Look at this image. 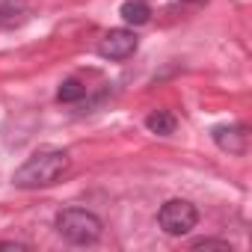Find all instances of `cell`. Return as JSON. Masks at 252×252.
Segmentation results:
<instances>
[{"instance_id": "cell-1", "label": "cell", "mask_w": 252, "mask_h": 252, "mask_svg": "<svg viewBox=\"0 0 252 252\" xmlns=\"http://www.w3.org/2000/svg\"><path fill=\"white\" fill-rule=\"evenodd\" d=\"M68 163H71L68 152H63V149H45V152H36L33 158H27V160L15 169L12 181H15V187H21V190L51 187V184H57V181L65 175Z\"/></svg>"}, {"instance_id": "cell-2", "label": "cell", "mask_w": 252, "mask_h": 252, "mask_svg": "<svg viewBox=\"0 0 252 252\" xmlns=\"http://www.w3.org/2000/svg\"><path fill=\"white\" fill-rule=\"evenodd\" d=\"M54 225H57V234L71 246H92V243H98V237L104 231L101 220L86 208H63L57 214Z\"/></svg>"}, {"instance_id": "cell-3", "label": "cell", "mask_w": 252, "mask_h": 252, "mask_svg": "<svg viewBox=\"0 0 252 252\" xmlns=\"http://www.w3.org/2000/svg\"><path fill=\"white\" fill-rule=\"evenodd\" d=\"M158 222H160V228H163L166 234L181 237V234H187V231L196 228V222H199V211H196V205L187 202V199H169V202L160 205V211H158Z\"/></svg>"}, {"instance_id": "cell-4", "label": "cell", "mask_w": 252, "mask_h": 252, "mask_svg": "<svg viewBox=\"0 0 252 252\" xmlns=\"http://www.w3.org/2000/svg\"><path fill=\"white\" fill-rule=\"evenodd\" d=\"M137 36L134 30H125V27H116L110 33H104V39L98 42V54L104 60H128L134 51H137Z\"/></svg>"}, {"instance_id": "cell-5", "label": "cell", "mask_w": 252, "mask_h": 252, "mask_svg": "<svg viewBox=\"0 0 252 252\" xmlns=\"http://www.w3.org/2000/svg\"><path fill=\"white\" fill-rule=\"evenodd\" d=\"M214 143L228 152V155H243L246 152V143H249V128L246 125H220V128L211 131Z\"/></svg>"}, {"instance_id": "cell-6", "label": "cell", "mask_w": 252, "mask_h": 252, "mask_svg": "<svg viewBox=\"0 0 252 252\" xmlns=\"http://www.w3.org/2000/svg\"><path fill=\"white\" fill-rule=\"evenodd\" d=\"M119 15H122L125 24L143 27V24H149V18H152V6L146 3V0H125V3L119 6Z\"/></svg>"}, {"instance_id": "cell-7", "label": "cell", "mask_w": 252, "mask_h": 252, "mask_svg": "<svg viewBox=\"0 0 252 252\" xmlns=\"http://www.w3.org/2000/svg\"><path fill=\"white\" fill-rule=\"evenodd\" d=\"M146 128L158 137H169V134H175V116L169 110H155L146 116Z\"/></svg>"}, {"instance_id": "cell-8", "label": "cell", "mask_w": 252, "mask_h": 252, "mask_svg": "<svg viewBox=\"0 0 252 252\" xmlns=\"http://www.w3.org/2000/svg\"><path fill=\"white\" fill-rule=\"evenodd\" d=\"M86 95V86L77 80V77H68V80H63V86L57 89V98L63 101V104H74V101H80Z\"/></svg>"}, {"instance_id": "cell-9", "label": "cell", "mask_w": 252, "mask_h": 252, "mask_svg": "<svg viewBox=\"0 0 252 252\" xmlns=\"http://www.w3.org/2000/svg\"><path fill=\"white\" fill-rule=\"evenodd\" d=\"M193 249H228V252H231V243H228V240H214V237H202V240H193Z\"/></svg>"}, {"instance_id": "cell-10", "label": "cell", "mask_w": 252, "mask_h": 252, "mask_svg": "<svg viewBox=\"0 0 252 252\" xmlns=\"http://www.w3.org/2000/svg\"><path fill=\"white\" fill-rule=\"evenodd\" d=\"M0 249H27V243H18V240H6V243H0Z\"/></svg>"}]
</instances>
